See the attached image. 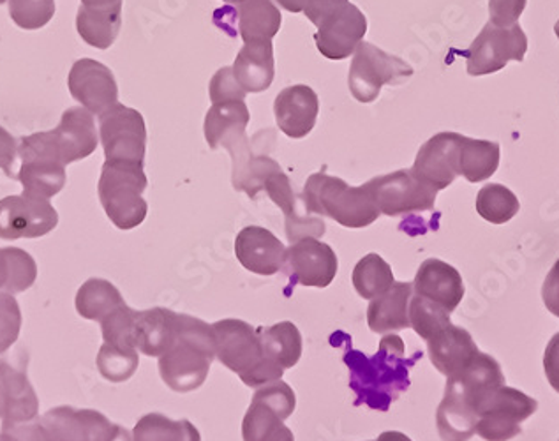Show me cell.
<instances>
[{"label": "cell", "mask_w": 559, "mask_h": 441, "mask_svg": "<svg viewBox=\"0 0 559 441\" xmlns=\"http://www.w3.org/2000/svg\"><path fill=\"white\" fill-rule=\"evenodd\" d=\"M420 357L423 354L418 351L406 359L400 336L383 337L374 357H366L358 349H346L343 360L349 371V389L357 395L354 405L389 412L392 403L408 391L409 369Z\"/></svg>", "instance_id": "obj_1"}, {"label": "cell", "mask_w": 559, "mask_h": 441, "mask_svg": "<svg viewBox=\"0 0 559 441\" xmlns=\"http://www.w3.org/2000/svg\"><path fill=\"white\" fill-rule=\"evenodd\" d=\"M216 359L214 329L200 318L180 314L179 334L159 357V374L179 394L198 391L206 382Z\"/></svg>", "instance_id": "obj_2"}, {"label": "cell", "mask_w": 559, "mask_h": 441, "mask_svg": "<svg viewBox=\"0 0 559 441\" xmlns=\"http://www.w3.org/2000/svg\"><path fill=\"white\" fill-rule=\"evenodd\" d=\"M304 203L317 216H326L344 228H367L380 217L369 186L352 188L340 177L314 174L304 186Z\"/></svg>", "instance_id": "obj_3"}, {"label": "cell", "mask_w": 559, "mask_h": 441, "mask_svg": "<svg viewBox=\"0 0 559 441\" xmlns=\"http://www.w3.org/2000/svg\"><path fill=\"white\" fill-rule=\"evenodd\" d=\"M216 336V359L239 374L251 389L283 380L285 369L269 362L263 355L257 329L243 320L226 318L212 325Z\"/></svg>", "instance_id": "obj_4"}, {"label": "cell", "mask_w": 559, "mask_h": 441, "mask_svg": "<svg viewBox=\"0 0 559 441\" xmlns=\"http://www.w3.org/2000/svg\"><path fill=\"white\" fill-rule=\"evenodd\" d=\"M302 13L317 25L314 41L325 59H348L366 37V14L349 0H306Z\"/></svg>", "instance_id": "obj_5"}, {"label": "cell", "mask_w": 559, "mask_h": 441, "mask_svg": "<svg viewBox=\"0 0 559 441\" xmlns=\"http://www.w3.org/2000/svg\"><path fill=\"white\" fill-rule=\"evenodd\" d=\"M147 184L142 163L105 162L103 165L97 193L106 216L119 230H133L147 217L148 205L143 198Z\"/></svg>", "instance_id": "obj_6"}, {"label": "cell", "mask_w": 559, "mask_h": 441, "mask_svg": "<svg viewBox=\"0 0 559 441\" xmlns=\"http://www.w3.org/2000/svg\"><path fill=\"white\" fill-rule=\"evenodd\" d=\"M295 408L297 395L283 380L258 386L243 417V441H295L294 432L285 426Z\"/></svg>", "instance_id": "obj_7"}, {"label": "cell", "mask_w": 559, "mask_h": 441, "mask_svg": "<svg viewBox=\"0 0 559 441\" xmlns=\"http://www.w3.org/2000/svg\"><path fill=\"white\" fill-rule=\"evenodd\" d=\"M31 136L37 147L43 148L48 156L64 166L92 156L99 143L96 120L83 106L68 108L56 129H51L48 133L31 134Z\"/></svg>", "instance_id": "obj_8"}, {"label": "cell", "mask_w": 559, "mask_h": 441, "mask_svg": "<svg viewBox=\"0 0 559 441\" xmlns=\"http://www.w3.org/2000/svg\"><path fill=\"white\" fill-rule=\"evenodd\" d=\"M412 74V68L400 57L390 56L372 43L362 41L355 50L349 65V93L354 94L358 103L367 105L380 96L383 85L401 82Z\"/></svg>", "instance_id": "obj_9"}, {"label": "cell", "mask_w": 559, "mask_h": 441, "mask_svg": "<svg viewBox=\"0 0 559 441\" xmlns=\"http://www.w3.org/2000/svg\"><path fill=\"white\" fill-rule=\"evenodd\" d=\"M99 139L106 162L145 163L147 126L140 111L129 106H111L99 116Z\"/></svg>", "instance_id": "obj_10"}, {"label": "cell", "mask_w": 559, "mask_h": 441, "mask_svg": "<svg viewBox=\"0 0 559 441\" xmlns=\"http://www.w3.org/2000/svg\"><path fill=\"white\" fill-rule=\"evenodd\" d=\"M59 225V214L50 200L23 191L0 200V239H39Z\"/></svg>", "instance_id": "obj_11"}, {"label": "cell", "mask_w": 559, "mask_h": 441, "mask_svg": "<svg viewBox=\"0 0 559 441\" xmlns=\"http://www.w3.org/2000/svg\"><path fill=\"white\" fill-rule=\"evenodd\" d=\"M251 114H249L246 102H226L212 105L211 110L206 111L205 140L209 147H225L231 156L234 171L231 175L239 174L246 163L254 156L251 143H249L246 128H248Z\"/></svg>", "instance_id": "obj_12"}, {"label": "cell", "mask_w": 559, "mask_h": 441, "mask_svg": "<svg viewBox=\"0 0 559 441\" xmlns=\"http://www.w3.org/2000/svg\"><path fill=\"white\" fill-rule=\"evenodd\" d=\"M41 422L53 441H133V434L114 424L97 409L57 406L46 412Z\"/></svg>", "instance_id": "obj_13"}, {"label": "cell", "mask_w": 559, "mask_h": 441, "mask_svg": "<svg viewBox=\"0 0 559 441\" xmlns=\"http://www.w3.org/2000/svg\"><path fill=\"white\" fill-rule=\"evenodd\" d=\"M340 260L331 246L321 240H297L286 249L283 272L292 286H308V288H326L337 276Z\"/></svg>", "instance_id": "obj_14"}, {"label": "cell", "mask_w": 559, "mask_h": 441, "mask_svg": "<svg viewBox=\"0 0 559 441\" xmlns=\"http://www.w3.org/2000/svg\"><path fill=\"white\" fill-rule=\"evenodd\" d=\"M69 93L91 111L102 116L103 111L119 103V85L108 65L94 59H80L69 71Z\"/></svg>", "instance_id": "obj_15"}, {"label": "cell", "mask_w": 559, "mask_h": 441, "mask_svg": "<svg viewBox=\"0 0 559 441\" xmlns=\"http://www.w3.org/2000/svg\"><path fill=\"white\" fill-rule=\"evenodd\" d=\"M380 214L401 216L413 211L431 208L435 193L408 171L383 175L367 182Z\"/></svg>", "instance_id": "obj_16"}, {"label": "cell", "mask_w": 559, "mask_h": 441, "mask_svg": "<svg viewBox=\"0 0 559 441\" xmlns=\"http://www.w3.org/2000/svg\"><path fill=\"white\" fill-rule=\"evenodd\" d=\"M285 254V245L263 226H246L235 239V257L246 271L258 276L283 271Z\"/></svg>", "instance_id": "obj_17"}, {"label": "cell", "mask_w": 559, "mask_h": 441, "mask_svg": "<svg viewBox=\"0 0 559 441\" xmlns=\"http://www.w3.org/2000/svg\"><path fill=\"white\" fill-rule=\"evenodd\" d=\"M318 114L320 102L309 85H292L275 97V122L289 139H306L317 126Z\"/></svg>", "instance_id": "obj_18"}, {"label": "cell", "mask_w": 559, "mask_h": 441, "mask_svg": "<svg viewBox=\"0 0 559 441\" xmlns=\"http://www.w3.org/2000/svg\"><path fill=\"white\" fill-rule=\"evenodd\" d=\"M39 414V400L25 369L0 360V420L2 424L31 422Z\"/></svg>", "instance_id": "obj_19"}, {"label": "cell", "mask_w": 559, "mask_h": 441, "mask_svg": "<svg viewBox=\"0 0 559 441\" xmlns=\"http://www.w3.org/2000/svg\"><path fill=\"white\" fill-rule=\"evenodd\" d=\"M225 11L231 14V25L243 43L272 41L283 24L274 0H240Z\"/></svg>", "instance_id": "obj_20"}, {"label": "cell", "mask_w": 559, "mask_h": 441, "mask_svg": "<svg viewBox=\"0 0 559 441\" xmlns=\"http://www.w3.org/2000/svg\"><path fill=\"white\" fill-rule=\"evenodd\" d=\"M16 179L23 191L39 194L50 200L66 186V166L45 152L20 143V168Z\"/></svg>", "instance_id": "obj_21"}, {"label": "cell", "mask_w": 559, "mask_h": 441, "mask_svg": "<svg viewBox=\"0 0 559 441\" xmlns=\"http://www.w3.org/2000/svg\"><path fill=\"white\" fill-rule=\"evenodd\" d=\"M180 314L171 309L152 308L138 311L134 322V343L140 354L160 357L174 345L179 334Z\"/></svg>", "instance_id": "obj_22"}, {"label": "cell", "mask_w": 559, "mask_h": 441, "mask_svg": "<svg viewBox=\"0 0 559 441\" xmlns=\"http://www.w3.org/2000/svg\"><path fill=\"white\" fill-rule=\"evenodd\" d=\"M231 68L246 93L258 94L271 88L275 76L272 41L243 43Z\"/></svg>", "instance_id": "obj_23"}, {"label": "cell", "mask_w": 559, "mask_h": 441, "mask_svg": "<svg viewBox=\"0 0 559 441\" xmlns=\"http://www.w3.org/2000/svg\"><path fill=\"white\" fill-rule=\"evenodd\" d=\"M262 341L263 355L277 368L289 369L297 366L302 357V334L292 322L275 323L272 326H257Z\"/></svg>", "instance_id": "obj_24"}, {"label": "cell", "mask_w": 559, "mask_h": 441, "mask_svg": "<svg viewBox=\"0 0 559 441\" xmlns=\"http://www.w3.org/2000/svg\"><path fill=\"white\" fill-rule=\"evenodd\" d=\"M122 27V8H85L80 4L76 31L88 47L108 50Z\"/></svg>", "instance_id": "obj_25"}, {"label": "cell", "mask_w": 559, "mask_h": 441, "mask_svg": "<svg viewBox=\"0 0 559 441\" xmlns=\"http://www.w3.org/2000/svg\"><path fill=\"white\" fill-rule=\"evenodd\" d=\"M409 285L397 283L390 286L385 294L372 299L367 308V325L377 334H385L390 331H400L408 326V303Z\"/></svg>", "instance_id": "obj_26"}, {"label": "cell", "mask_w": 559, "mask_h": 441, "mask_svg": "<svg viewBox=\"0 0 559 441\" xmlns=\"http://www.w3.org/2000/svg\"><path fill=\"white\" fill-rule=\"evenodd\" d=\"M124 302L120 294L110 281L91 277L85 281L74 297V306L80 317L92 322H102L111 311L120 308Z\"/></svg>", "instance_id": "obj_27"}, {"label": "cell", "mask_w": 559, "mask_h": 441, "mask_svg": "<svg viewBox=\"0 0 559 441\" xmlns=\"http://www.w3.org/2000/svg\"><path fill=\"white\" fill-rule=\"evenodd\" d=\"M133 441H202L189 420H171L163 414H148L138 420Z\"/></svg>", "instance_id": "obj_28"}, {"label": "cell", "mask_w": 559, "mask_h": 441, "mask_svg": "<svg viewBox=\"0 0 559 441\" xmlns=\"http://www.w3.org/2000/svg\"><path fill=\"white\" fill-rule=\"evenodd\" d=\"M352 283L364 300H372L394 285V274L380 254L369 253L355 265Z\"/></svg>", "instance_id": "obj_29"}, {"label": "cell", "mask_w": 559, "mask_h": 441, "mask_svg": "<svg viewBox=\"0 0 559 441\" xmlns=\"http://www.w3.org/2000/svg\"><path fill=\"white\" fill-rule=\"evenodd\" d=\"M417 288L420 294L449 300L452 308L457 303L459 295H461L457 274L440 262L424 263L423 269L418 272Z\"/></svg>", "instance_id": "obj_30"}, {"label": "cell", "mask_w": 559, "mask_h": 441, "mask_svg": "<svg viewBox=\"0 0 559 441\" xmlns=\"http://www.w3.org/2000/svg\"><path fill=\"white\" fill-rule=\"evenodd\" d=\"M96 363L105 380L111 383H124L136 372L140 351L136 348H122V346L103 343Z\"/></svg>", "instance_id": "obj_31"}, {"label": "cell", "mask_w": 559, "mask_h": 441, "mask_svg": "<svg viewBox=\"0 0 559 441\" xmlns=\"http://www.w3.org/2000/svg\"><path fill=\"white\" fill-rule=\"evenodd\" d=\"M134 309L129 308L128 303H122L120 308L111 311L108 317L103 318L102 332L105 343L122 346V348H136L134 343V322H136ZM138 349V348H136Z\"/></svg>", "instance_id": "obj_32"}, {"label": "cell", "mask_w": 559, "mask_h": 441, "mask_svg": "<svg viewBox=\"0 0 559 441\" xmlns=\"http://www.w3.org/2000/svg\"><path fill=\"white\" fill-rule=\"evenodd\" d=\"M10 14L23 31H37L50 24L56 0H10Z\"/></svg>", "instance_id": "obj_33"}, {"label": "cell", "mask_w": 559, "mask_h": 441, "mask_svg": "<svg viewBox=\"0 0 559 441\" xmlns=\"http://www.w3.org/2000/svg\"><path fill=\"white\" fill-rule=\"evenodd\" d=\"M22 331V311L13 294H0V355L19 341Z\"/></svg>", "instance_id": "obj_34"}, {"label": "cell", "mask_w": 559, "mask_h": 441, "mask_svg": "<svg viewBox=\"0 0 559 441\" xmlns=\"http://www.w3.org/2000/svg\"><path fill=\"white\" fill-rule=\"evenodd\" d=\"M263 191L283 211L285 217H288L302 203V196H297L294 186H292V180L281 168L269 175V179L265 180V186H263Z\"/></svg>", "instance_id": "obj_35"}, {"label": "cell", "mask_w": 559, "mask_h": 441, "mask_svg": "<svg viewBox=\"0 0 559 441\" xmlns=\"http://www.w3.org/2000/svg\"><path fill=\"white\" fill-rule=\"evenodd\" d=\"M23 276L25 267L20 248L0 249V294H22Z\"/></svg>", "instance_id": "obj_36"}, {"label": "cell", "mask_w": 559, "mask_h": 441, "mask_svg": "<svg viewBox=\"0 0 559 441\" xmlns=\"http://www.w3.org/2000/svg\"><path fill=\"white\" fill-rule=\"evenodd\" d=\"M209 96H211L212 105H216V103L243 102L248 93L240 87V83L235 79L234 68L225 65L212 76Z\"/></svg>", "instance_id": "obj_37"}, {"label": "cell", "mask_w": 559, "mask_h": 441, "mask_svg": "<svg viewBox=\"0 0 559 441\" xmlns=\"http://www.w3.org/2000/svg\"><path fill=\"white\" fill-rule=\"evenodd\" d=\"M2 431L11 432L23 441H53L50 432L45 428L41 418H34L31 422L2 424Z\"/></svg>", "instance_id": "obj_38"}, {"label": "cell", "mask_w": 559, "mask_h": 441, "mask_svg": "<svg viewBox=\"0 0 559 441\" xmlns=\"http://www.w3.org/2000/svg\"><path fill=\"white\" fill-rule=\"evenodd\" d=\"M20 159V142L10 131L0 126V170H4L10 177H14L16 163Z\"/></svg>", "instance_id": "obj_39"}, {"label": "cell", "mask_w": 559, "mask_h": 441, "mask_svg": "<svg viewBox=\"0 0 559 441\" xmlns=\"http://www.w3.org/2000/svg\"><path fill=\"white\" fill-rule=\"evenodd\" d=\"M274 2L289 13H302L306 5V0H274Z\"/></svg>", "instance_id": "obj_40"}, {"label": "cell", "mask_w": 559, "mask_h": 441, "mask_svg": "<svg viewBox=\"0 0 559 441\" xmlns=\"http://www.w3.org/2000/svg\"><path fill=\"white\" fill-rule=\"evenodd\" d=\"M377 441H409L408 438L404 437V434H401V432H383V434H380L378 437Z\"/></svg>", "instance_id": "obj_41"}, {"label": "cell", "mask_w": 559, "mask_h": 441, "mask_svg": "<svg viewBox=\"0 0 559 441\" xmlns=\"http://www.w3.org/2000/svg\"><path fill=\"white\" fill-rule=\"evenodd\" d=\"M0 441H23L19 437H14L11 432L0 431Z\"/></svg>", "instance_id": "obj_42"}, {"label": "cell", "mask_w": 559, "mask_h": 441, "mask_svg": "<svg viewBox=\"0 0 559 441\" xmlns=\"http://www.w3.org/2000/svg\"><path fill=\"white\" fill-rule=\"evenodd\" d=\"M223 2H226V4H237L240 0H223Z\"/></svg>", "instance_id": "obj_43"}, {"label": "cell", "mask_w": 559, "mask_h": 441, "mask_svg": "<svg viewBox=\"0 0 559 441\" xmlns=\"http://www.w3.org/2000/svg\"><path fill=\"white\" fill-rule=\"evenodd\" d=\"M5 2H10V0H0V5L5 4Z\"/></svg>", "instance_id": "obj_44"}]
</instances>
